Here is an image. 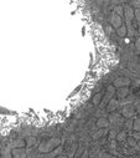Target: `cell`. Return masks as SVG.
Here are the masks:
<instances>
[{"label": "cell", "mask_w": 140, "mask_h": 158, "mask_svg": "<svg viewBox=\"0 0 140 158\" xmlns=\"http://www.w3.org/2000/svg\"><path fill=\"white\" fill-rule=\"evenodd\" d=\"M124 18L126 21V30L130 35H134V30H133V25H131V20L134 19V9L130 6H125L124 8Z\"/></svg>", "instance_id": "obj_2"}, {"label": "cell", "mask_w": 140, "mask_h": 158, "mask_svg": "<svg viewBox=\"0 0 140 158\" xmlns=\"http://www.w3.org/2000/svg\"><path fill=\"white\" fill-rule=\"evenodd\" d=\"M133 130L135 132H140V118H134V122H133Z\"/></svg>", "instance_id": "obj_15"}, {"label": "cell", "mask_w": 140, "mask_h": 158, "mask_svg": "<svg viewBox=\"0 0 140 158\" xmlns=\"http://www.w3.org/2000/svg\"><path fill=\"white\" fill-rule=\"evenodd\" d=\"M129 85H130V79H128V77H119V79H117L113 82V86L114 87H118V88L128 87Z\"/></svg>", "instance_id": "obj_5"}, {"label": "cell", "mask_w": 140, "mask_h": 158, "mask_svg": "<svg viewBox=\"0 0 140 158\" xmlns=\"http://www.w3.org/2000/svg\"><path fill=\"white\" fill-rule=\"evenodd\" d=\"M115 31H117V35H118V36H120V38H124V36L128 34L126 26H124V25H122V26H120L119 29H117Z\"/></svg>", "instance_id": "obj_13"}, {"label": "cell", "mask_w": 140, "mask_h": 158, "mask_svg": "<svg viewBox=\"0 0 140 158\" xmlns=\"http://www.w3.org/2000/svg\"><path fill=\"white\" fill-rule=\"evenodd\" d=\"M122 158H131V157H122Z\"/></svg>", "instance_id": "obj_30"}, {"label": "cell", "mask_w": 140, "mask_h": 158, "mask_svg": "<svg viewBox=\"0 0 140 158\" xmlns=\"http://www.w3.org/2000/svg\"><path fill=\"white\" fill-rule=\"evenodd\" d=\"M119 106H120V101L117 100V99H112V100L108 102V105L106 106V108H107V112L113 113L117 108H119Z\"/></svg>", "instance_id": "obj_6"}, {"label": "cell", "mask_w": 140, "mask_h": 158, "mask_svg": "<svg viewBox=\"0 0 140 158\" xmlns=\"http://www.w3.org/2000/svg\"><path fill=\"white\" fill-rule=\"evenodd\" d=\"M13 158H26V151L24 148H15L11 151Z\"/></svg>", "instance_id": "obj_8"}, {"label": "cell", "mask_w": 140, "mask_h": 158, "mask_svg": "<svg viewBox=\"0 0 140 158\" xmlns=\"http://www.w3.org/2000/svg\"><path fill=\"white\" fill-rule=\"evenodd\" d=\"M126 127H128V128H133V121H131V120H129V121L126 122Z\"/></svg>", "instance_id": "obj_24"}, {"label": "cell", "mask_w": 140, "mask_h": 158, "mask_svg": "<svg viewBox=\"0 0 140 158\" xmlns=\"http://www.w3.org/2000/svg\"><path fill=\"white\" fill-rule=\"evenodd\" d=\"M26 146V141H24V140H16V141H14V142H11L10 144H9V147L11 148V149H15V148H24Z\"/></svg>", "instance_id": "obj_10"}, {"label": "cell", "mask_w": 140, "mask_h": 158, "mask_svg": "<svg viewBox=\"0 0 140 158\" xmlns=\"http://www.w3.org/2000/svg\"><path fill=\"white\" fill-rule=\"evenodd\" d=\"M56 158H67V157H61V156H58V157H56Z\"/></svg>", "instance_id": "obj_28"}, {"label": "cell", "mask_w": 140, "mask_h": 158, "mask_svg": "<svg viewBox=\"0 0 140 158\" xmlns=\"http://www.w3.org/2000/svg\"><path fill=\"white\" fill-rule=\"evenodd\" d=\"M97 127H100V128H104V127H108L109 126V121L107 120V118H99L98 121H97Z\"/></svg>", "instance_id": "obj_12"}, {"label": "cell", "mask_w": 140, "mask_h": 158, "mask_svg": "<svg viewBox=\"0 0 140 158\" xmlns=\"http://www.w3.org/2000/svg\"><path fill=\"white\" fill-rule=\"evenodd\" d=\"M81 158H88V151H87V149L83 152V156H82Z\"/></svg>", "instance_id": "obj_27"}, {"label": "cell", "mask_w": 140, "mask_h": 158, "mask_svg": "<svg viewBox=\"0 0 140 158\" xmlns=\"http://www.w3.org/2000/svg\"><path fill=\"white\" fill-rule=\"evenodd\" d=\"M128 142H129V144H130V146L136 147V143H135V141H134V138H133V137H131V138H129V140H128Z\"/></svg>", "instance_id": "obj_22"}, {"label": "cell", "mask_w": 140, "mask_h": 158, "mask_svg": "<svg viewBox=\"0 0 140 158\" xmlns=\"http://www.w3.org/2000/svg\"><path fill=\"white\" fill-rule=\"evenodd\" d=\"M134 18L136 19V21H138V25H139V31H140V9H135L134 10Z\"/></svg>", "instance_id": "obj_19"}, {"label": "cell", "mask_w": 140, "mask_h": 158, "mask_svg": "<svg viewBox=\"0 0 140 158\" xmlns=\"http://www.w3.org/2000/svg\"><path fill=\"white\" fill-rule=\"evenodd\" d=\"M117 132L115 131H111V133H109V140H114V138H117Z\"/></svg>", "instance_id": "obj_21"}, {"label": "cell", "mask_w": 140, "mask_h": 158, "mask_svg": "<svg viewBox=\"0 0 140 158\" xmlns=\"http://www.w3.org/2000/svg\"><path fill=\"white\" fill-rule=\"evenodd\" d=\"M120 120H122V116L118 115V113H114V115L111 116V121H109V123H118V122H120Z\"/></svg>", "instance_id": "obj_16"}, {"label": "cell", "mask_w": 140, "mask_h": 158, "mask_svg": "<svg viewBox=\"0 0 140 158\" xmlns=\"http://www.w3.org/2000/svg\"><path fill=\"white\" fill-rule=\"evenodd\" d=\"M138 147H140V141H139V143H138Z\"/></svg>", "instance_id": "obj_29"}, {"label": "cell", "mask_w": 140, "mask_h": 158, "mask_svg": "<svg viewBox=\"0 0 140 158\" xmlns=\"http://www.w3.org/2000/svg\"><path fill=\"white\" fill-rule=\"evenodd\" d=\"M135 46H136V49L140 51V38L136 40V43H135Z\"/></svg>", "instance_id": "obj_25"}, {"label": "cell", "mask_w": 140, "mask_h": 158, "mask_svg": "<svg viewBox=\"0 0 140 158\" xmlns=\"http://www.w3.org/2000/svg\"><path fill=\"white\" fill-rule=\"evenodd\" d=\"M125 138H126V133L124 131H122L117 135V141L118 142H123V141H125Z\"/></svg>", "instance_id": "obj_18"}, {"label": "cell", "mask_w": 140, "mask_h": 158, "mask_svg": "<svg viewBox=\"0 0 140 158\" xmlns=\"http://www.w3.org/2000/svg\"><path fill=\"white\" fill-rule=\"evenodd\" d=\"M35 142H36V138L35 137H29L26 140V146H32V144H35Z\"/></svg>", "instance_id": "obj_20"}, {"label": "cell", "mask_w": 140, "mask_h": 158, "mask_svg": "<svg viewBox=\"0 0 140 158\" xmlns=\"http://www.w3.org/2000/svg\"><path fill=\"white\" fill-rule=\"evenodd\" d=\"M129 92H130V91H129L128 87H122V88H118L115 93H117V97H118L119 101H120V100H124V99L128 96Z\"/></svg>", "instance_id": "obj_7"}, {"label": "cell", "mask_w": 140, "mask_h": 158, "mask_svg": "<svg viewBox=\"0 0 140 158\" xmlns=\"http://www.w3.org/2000/svg\"><path fill=\"white\" fill-rule=\"evenodd\" d=\"M111 24H112L113 27H115V30L119 29V27L123 25V19H122V16L118 15L117 13H112V15H111Z\"/></svg>", "instance_id": "obj_3"}, {"label": "cell", "mask_w": 140, "mask_h": 158, "mask_svg": "<svg viewBox=\"0 0 140 158\" xmlns=\"http://www.w3.org/2000/svg\"><path fill=\"white\" fill-rule=\"evenodd\" d=\"M102 100H103V95L102 93H95L93 96L92 102H93V105H99L102 102Z\"/></svg>", "instance_id": "obj_14"}, {"label": "cell", "mask_w": 140, "mask_h": 158, "mask_svg": "<svg viewBox=\"0 0 140 158\" xmlns=\"http://www.w3.org/2000/svg\"><path fill=\"white\" fill-rule=\"evenodd\" d=\"M62 152V147H57L56 149H53L52 152H50V153H46L45 156H44V158H56V157H58V154Z\"/></svg>", "instance_id": "obj_11"}, {"label": "cell", "mask_w": 140, "mask_h": 158, "mask_svg": "<svg viewBox=\"0 0 140 158\" xmlns=\"http://www.w3.org/2000/svg\"><path fill=\"white\" fill-rule=\"evenodd\" d=\"M134 113H135V111H134V108L130 107V106H124V108L122 110V116H124V117H126V118H129V120H130V117L134 116Z\"/></svg>", "instance_id": "obj_9"}, {"label": "cell", "mask_w": 140, "mask_h": 158, "mask_svg": "<svg viewBox=\"0 0 140 158\" xmlns=\"http://www.w3.org/2000/svg\"><path fill=\"white\" fill-rule=\"evenodd\" d=\"M113 93H114V86H109L108 90H107V93L103 96V100H102V102H100V106H102V107H104V106L108 105V102L112 100V95H113Z\"/></svg>", "instance_id": "obj_4"}, {"label": "cell", "mask_w": 140, "mask_h": 158, "mask_svg": "<svg viewBox=\"0 0 140 158\" xmlns=\"http://www.w3.org/2000/svg\"><path fill=\"white\" fill-rule=\"evenodd\" d=\"M133 138H134V140L140 141V132H135V133L133 135Z\"/></svg>", "instance_id": "obj_23"}, {"label": "cell", "mask_w": 140, "mask_h": 158, "mask_svg": "<svg viewBox=\"0 0 140 158\" xmlns=\"http://www.w3.org/2000/svg\"><path fill=\"white\" fill-rule=\"evenodd\" d=\"M103 135V131H100V132H97L94 136H93V138H97V137H99V136H102Z\"/></svg>", "instance_id": "obj_26"}, {"label": "cell", "mask_w": 140, "mask_h": 158, "mask_svg": "<svg viewBox=\"0 0 140 158\" xmlns=\"http://www.w3.org/2000/svg\"><path fill=\"white\" fill-rule=\"evenodd\" d=\"M61 144V140L60 138H51V140H47L45 142H42L40 146H39V151L44 154L46 153H50L52 152L53 149H56L58 146Z\"/></svg>", "instance_id": "obj_1"}, {"label": "cell", "mask_w": 140, "mask_h": 158, "mask_svg": "<svg viewBox=\"0 0 140 158\" xmlns=\"http://www.w3.org/2000/svg\"><path fill=\"white\" fill-rule=\"evenodd\" d=\"M11 151H13V149H11V148L8 146V147L4 149V152H3L4 157H5V158H13V153H11Z\"/></svg>", "instance_id": "obj_17"}]
</instances>
